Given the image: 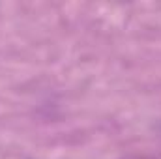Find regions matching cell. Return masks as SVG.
<instances>
[{"label":"cell","mask_w":161,"mask_h":159,"mask_svg":"<svg viewBox=\"0 0 161 159\" xmlns=\"http://www.w3.org/2000/svg\"><path fill=\"white\" fill-rule=\"evenodd\" d=\"M120 159H158L154 157V156H146V154H127V156H124Z\"/></svg>","instance_id":"obj_1"}]
</instances>
